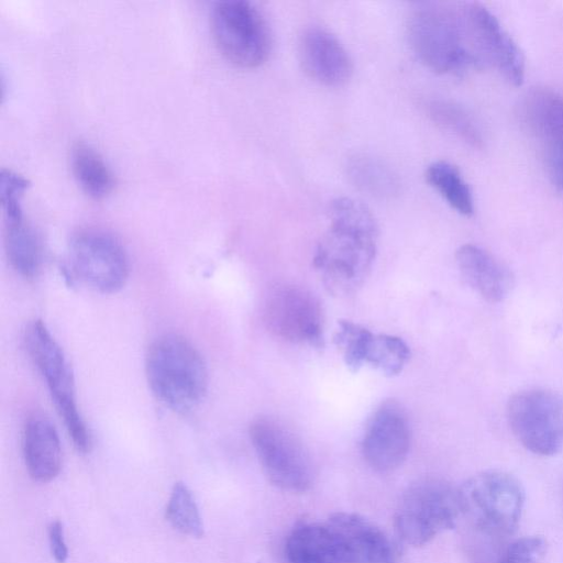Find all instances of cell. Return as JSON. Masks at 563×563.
Returning a JSON list of instances; mask_svg holds the SVG:
<instances>
[{
  "instance_id": "6da1fadb",
  "label": "cell",
  "mask_w": 563,
  "mask_h": 563,
  "mask_svg": "<svg viewBox=\"0 0 563 563\" xmlns=\"http://www.w3.org/2000/svg\"><path fill=\"white\" fill-rule=\"evenodd\" d=\"M330 224L313 255L325 289L334 296L355 292L373 266L378 228L371 210L352 198H338L329 208Z\"/></svg>"
},
{
  "instance_id": "7a4b0ae2",
  "label": "cell",
  "mask_w": 563,
  "mask_h": 563,
  "mask_svg": "<svg viewBox=\"0 0 563 563\" xmlns=\"http://www.w3.org/2000/svg\"><path fill=\"white\" fill-rule=\"evenodd\" d=\"M461 516L468 523L467 541L503 545L517 531L525 506V489L504 471H484L459 488Z\"/></svg>"
},
{
  "instance_id": "3957f363",
  "label": "cell",
  "mask_w": 563,
  "mask_h": 563,
  "mask_svg": "<svg viewBox=\"0 0 563 563\" xmlns=\"http://www.w3.org/2000/svg\"><path fill=\"white\" fill-rule=\"evenodd\" d=\"M407 35L417 58L437 74L475 68L464 2H416L407 19Z\"/></svg>"
},
{
  "instance_id": "277c9868",
  "label": "cell",
  "mask_w": 563,
  "mask_h": 563,
  "mask_svg": "<svg viewBox=\"0 0 563 563\" xmlns=\"http://www.w3.org/2000/svg\"><path fill=\"white\" fill-rule=\"evenodd\" d=\"M145 371L154 396L176 412L192 410L207 394V364L181 335L170 333L156 339L148 349Z\"/></svg>"
},
{
  "instance_id": "5b68a950",
  "label": "cell",
  "mask_w": 563,
  "mask_h": 563,
  "mask_svg": "<svg viewBox=\"0 0 563 563\" xmlns=\"http://www.w3.org/2000/svg\"><path fill=\"white\" fill-rule=\"evenodd\" d=\"M461 517L459 488L439 478L411 484L400 497L395 529L407 544L421 547L455 527Z\"/></svg>"
},
{
  "instance_id": "8992f818",
  "label": "cell",
  "mask_w": 563,
  "mask_h": 563,
  "mask_svg": "<svg viewBox=\"0 0 563 563\" xmlns=\"http://www.w3.org/2000/svg\"><path fill=\"white\" fill-rule=\"evenodd\" d=\"M24 341L30 357L47 384L75 448L82 453L89 452L90 434L77 407L73 372L62 347L41 320H34L27 325Z\"/></svg>"
},
{
  "instance_id": "52a82bcc",
  "label": "cell",
  "mask_w": 563,
  "mask_h": 563,
  "mask_svg": "<svg viewBox=\"0 0 563 563\" xmlns=\"http://www.w3.org/2000/svg\"><path fill=\"white\" fill-rule=\"evenodd\" d=\"M250 439L272 484L291 493L308 490L313 466L301 440L282 421L261 416L250 424Z\"/></svg>"
},
{
  "instance_id": "ba28073f",
  "label": "cell",
  "mask_w": 563,
  "mask_h": 563,
  "mask_svg": "<svg viewBox=\"0 0 563 563\" xmlns=\"http://www.w3.org/2000/svg\"><path fill=\"white\" fill-rule=\"evenodd\" d=\"M210 25L219 51L232 64L254 68L267 59L272 35L264 15L252 2H216L210 14Z\"/></svg>"
},
{
  "instance_id": "9c48e42d",
  "label": "cell",
  "mask_w": 563,
  "mask_h": 563,
  "mask_svg": "<svg viewBox=\"0 0 563 563\" xmlns=\"http://www.w3.org/2000/svg\"><path fill=\"white\" fill-rule=\"evenodd\" d=\"M507 419L517 440L533 454L552 456L563 449V398L555 391L530 388L514 394Z\"/></svg>"
},
{
  "instance_id": "30bf717a",
  "label": "cell",
  "mask_w": 563,
  "mask_h": 563,
  "mask_svg": "<svg viewBox=\"0 0 563 563\" xmlns=\"http://www.w3.org/2000/svg\"><path fill=\"white\" fill-rule=\"evenodd\" d=\"M67 265L76 279L103 294L119 291L130 274L121 242L99 229L81 230L70 239Z\"/></svg>"
},
{
  "instance_id": "8fae6325",
  "label": "cell",
  "mask_w": 563,
  "mask_h": 563,
  "mask_svg": "<svg viewBox=\"0 0 563 563\" xmlns=\"http://www.w3.org/2000/svg\"><path fill=\"white\" fill-rule=\"evenodd\" d=\"M263 320L271 333L287 342L323 345V318L319 300L296 285L272 288L264 301Z\"/></svg>"
},
{
  "instance_id": "7c38bea8",
  "label": "cell",
  "mask_w": 563,
  "mask_h": 563,
  "mask_svg": "<svg viewBox=\"0 0 563 563\" xmlns=\"http://www.w3.org/2000/svg\"><path fill=\"white\" fill-rule=\"evenodd\" d=\"M465 13L475 68H493L512 86H520L525 57L518 44L482 3L465 2Z\"/></svg>"
},
{
  "instance_id": "4fadbf2b",
  "label": "cell",
  "mask_w": 563,
  "mask_h": 563,
  "mask_svg": "<svg viewBox=\"0 0 563 563\" xmlns=\"http://www.w3.org/2000/svg\"><path fill=\"white\" fill-rule=\"evenodd\" d=\"M411 441L407 413L396 400L382 402L373 412L362 441L366 463L377 472H390L406 460Z\"/></svg>"
},
{
  "instance_id": "5bb4252c",
  "label": "cell",
  "mask_w": 563,
  "mask_h": 563,
  "mask_svg": "<svg viewBox=\"0 0 563 563\" xmlns=\"http://www.w3.org/2000/svg\"><path fill=\"white\" fill-rule=\"evenodd\" d=\"M298 57L305 73L328 87L344 85L353 73L352 59L339 38L317 25L302 31Z\"/></svg>"
},
{
  "instance_id": "9a60e30c",
  "label": "cell",
  "mask_w": 563,
  "mask_h": 563,
  "mask_svg": "<svg viewBox=\"0 0 563 563\" xmlns=\"http://www.w3.org/2000/svg\"><path fill=\"white\" fill-rule=\"evenodd\" d=\"M285 559L287 563H350V553L345 537L328 519L296 526L286 540Z\"/></svg>"
},
{
  "instance_id": "2e32d148",
  "label": "cell",
  "mask_w": 563,
  "mask_h": 563,
  "mask_svg": "<svg viewBox=\"0 0 563 563\" xmlns=\"http://www.w3.org/2000/svg\"><path fill=\"white\" fill-rule=\"evenodd\" d=\"M19 194L0 196L4 218V246L12 267L23 277H35L42 264L41 242L25 221Z\"/></svg>"
},
{
  "instance_id": "e0dca14e",
  "label": "cell",
  "mask_w": 563,
  "mask_h": 563,
  "mask_svg": "<svg viewBox=\"0 0 563 563\" xmlns=\"http://www.w3.org/2000/svg\"><path fill=\"white\" fill-rule=\"evenodd\" d=\"M455 258L466 284L488 302H499L511 291V271L486 250L464 244L456 251Z\"/></svg>"
},
{
  "instance_id": "ac0fdd59",
  "label": "cell",
  "mask_w": 563,
  "mask_h": 563,
  "mask_svg": "<svg viewBox=\"0 0 563 563\" xmlns=\"http://www.w3.org/2000/svg\"><path fill=\"white\" fill-rule=\"evenodd\" d=\"M23 457L29 475L38 483H48L59 474L60 441L47 418L35 415L27 419L23 431Z\"/></svg>"
},
{
  "instance_id": "d6986e66",
  "label": "cell",
  "mask_w": 563,
  "mask_h": 563,
  "mask_svg": "<svg viewBox=\"0 0 563 563\" xmlns=\"http://www.w3.org/2000/svg\"><path fill=\"white\" fill-rule=\"evenodd\" d=\"M329 519L345 537L350 563H397L391 541L368 519L353 512H336Z\"/></svg>"
},
{
  "instance_id": "ffe728a7",
  "label": "cell",
  "mask_w": 563,
  "mask_h": 563,
  "mask_svg": "<svg viewBox=\"0 0 563 563\" xmlns=\"http://www.w3.org/2000/svg\"><path fill=\"white\" fill-rule=\"evenodd\" d=\"M519 114L528 130L550 143L563 139V96L537 87L526 92L520 101Z\"/></svg>"
},
{
  "instance_id": "44dd1931",
  "label": "cell",
  "mask_w": 563,
  "mask_h": 563,
  "mask_svg": "<svg viewBox=\"0 0 563 563\" xmlns=\"http://www.w3.org/2000/svg\"><path fill=\"white\" fill-rule=\"evenodd\" d=\"M69 161L77 184L88 196L99 199L112 191L114 174L102 155L89 143L75 142Z\"/></svg>"
},
{
  "instance_id": "7402d4cb",
  "label": "cell",
  "mask_w": 563,
  "mask_h": 563,
  "mask_svg": "<svg viewBox=\"0 0 563 563\" xmlns=\"http://www.w3.org/2000/svg\"><path fill=\"white\" fill-rule=\"evenodd\" d=\"M346 173L360 190L375 197L388 198L397 195V175L379 158L368 154H355L349 158Z\"/></svg>"
},
{
  "instance_id": "603a6c76",
  "label": "cell",
  "mask_w": 563,
  "mask_h": 563,
  "mask_svg": "<svg viewBox=\"0 0 563 563\" xmlns=\"http://www.w3.org/2000/svg\"><path fill=\"white\" fill-rule=\"evenodd\" d=\"M427 183L460 214L474 212V199L459 168L445 161L431 163L424 173Z\"/></svg>"
},
{
  "instance_id": "cb8c5ba5",
  "label": "cell",
  "mask_w": 563,
  "mask_h": 563,
  "mask_svg": "<svg viewBox=\"0 0 563 563\" xmlns=\"http://www.w3.org/2000/svg\"><path fill=\"white\" fill-rule=\"evenodd\" d=\"M429 117L442 129L451 132L473 147H481L483 137L478 125L461 106L442 99L431 100L427 104Z\"/></svg>"
},
{
  "instance_id": "d4e9b609",
  "label": "cell",
  "mask_w": 563,
  "mask_h": 563,
  "mask_svg": "<svg viewBox=\"0 0 563 563\" xmlns=\"http://www.w3.org/2000/svg\"><path fill=\"white\" fill-rule=\"evenodd\" d=\"M165 518L169 525L183 534L201 538L203 523L191 490L183 482L173 486L165 509Z\"/></svg>"
},
{
  "instance_id": "484cf974",
  "label": "cell",
  "mask_w": 563,
  "mask_h": 563,
  "mask_svg": "<svg viewBox=\"0 0 563 563\" xmlns=\"http://www.w3.org/2000/svg\"><path fill=\"white\" fill-rule=\"evenodd\" d=\"M409 356L410 350L402 339L389 334H373L366 363L387 376H395L402 371Z\"/></svg>"
},
{
  "instance_id": "4316f807",
  "label": "cell",
  "mask_w": 563,
  "mask_h": 563,
  "mask_svg": "<svg viewBox=\"0 0 563 563\" xmlns=\"http://www.w3.org/2000/svg\"><path fill=\"white\" fill-rule=\"evenodd\" d=\"M333 342L340 347L345 365L351 372H357L366 363V353L374 333L349 320H340Z\"/></svg>"
},
{
  "instance_id": "83f0119b",
  "label": "cell",
  "mask_w": 563,
  "mask_h": 563,
  "mask_svg": "<svg viewBox=\"0 0 563 563\" xmlns=\"http://www.w3.org/2000/svg\"><path fill=\"white\" fill-rule=\"evenodd\" d=\"M548 549L540 536L512 538L501 548L496 563H540Z\"/></svg>"
},
{
  "instance_id": "f1b7e54d",
  "label": "cell",
  "mask_w": 563,
  "mask_h": 563,
  "mask_svg": "<svg viewBox=\"0 0 563 563\" xmlns=\"http://www.w3.org/2000/svg\"><path fill=\"white\" fill-rule=\"evenodd\" d=\"M547 162L552 183L563 192V139L549 144Z\"/></svg>"
},
{
  "instance_id": "f546056e",
  "label": "cell",
  "mask_w": 563,
  "mask_h": 563,
  "mask_svg": "<svg viewBox=\"0 0 563 563\" xmlns=\"http://www.w3.org/2000/svg\"><path fill=\"white\" fill-rule=\"evenodd\" d=\"M51 553L56 562L65 563L68 559V548L64 537V528L59 520H53L47 527Z\"/></svg>"
}]
</instances>
